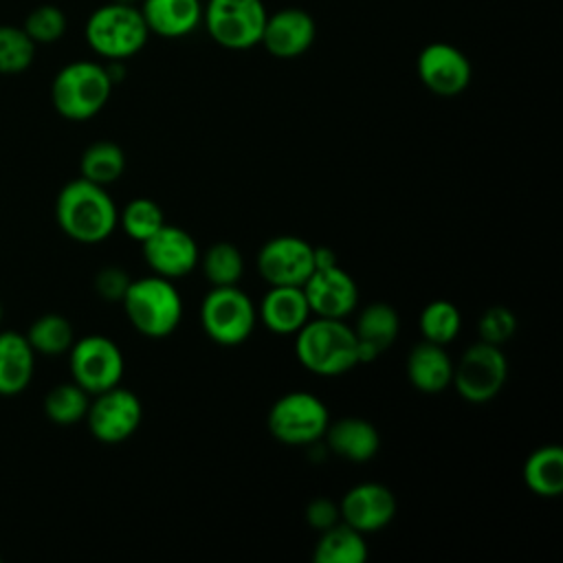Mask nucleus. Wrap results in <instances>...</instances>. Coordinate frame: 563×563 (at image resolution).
Instances as JSON below:
<instances>
[{
	"label": "nucleus",
	"instance_id": "nucleus-30",
	"mask_svg": "<svg viewBox=\"0 0 563 563\" xmlns=\"http://www.w3.org/2000/svg\"><path fill=\"white\" fill-rule=\"evenodd\" d=\"M418 328L424 341L446 345L460 334L462 312L449 299H433L422 308L418 317Z\"/></svg>",
	"mask_w": 563,
	"mask_h": 563
},
{
	"label": "nucleus",
	"instance_id": "nucleus-25",
	"mask_svg": "<svg viewBox=\"0 0 563 563\" xmlns=\"http://www.w3.org/2000/svg\"><path fill=\"white\" fill-rule=\"evenodd\" d=\"M317 534L319 537L312 548L314 563H363L367 559L365 534L343 521Z\"/></svg>",
	"mask_w": 563,
	"mask_h": 563
},
{
	"label": "nucleus",
	"instance_id": "nucleus-7",
	"mask_svg": "<svg viewBox=\"0 0 563 563\" xmlns=\"http://www.w3.org/2000/svg\"><path fill=\"white\" fill-rule=\"evenodd\" d=\"M266 15L264 0H207L202 4V24L209 37L227 51L257 46Z\"/></svg>",
	"mask_w": 563,
	"mask_h": 563
},
{
	"label": "nucleus",
	"instance_id": "nucleus-1",
	"mask_svg": "<svg viewBox=\"0 0 563 563\" xmlns=\"http://www.w3.org/2000/svg\"><path fill=\"white\" fill-rule=\"evenodd\" d=\"M55 220L70 240L97 244L114 233L119 209L106 187L79 176L59 189L55 198Z\"/></svg>",
	"mask_w": 563,
	"mask_h": 563
},
{
	"label": "nucleus",
	"instance_id": "nucleus-3",
	"mask_svg": "<svg viewBox=\"0 0 563 563\" xmlns=\"http://www.w3.org/2000/svg\"><path fill=\"white\" fill-rule=\"evenodd\" d=\"M121 306L132 328L147 339L169 336L183 319V299L172 279L147 275L132 279Z\"/></svg>",
	"mask_w": 563,
	"mask_h": 563
},
{
	"label": "nucleus",
	"instance_id": "nucleus-29",
	"mask_svg": "<svg viewBox=\"0 0 563 563\" xmlns=\"http://www.w3.org/2000/svg\"><path fill=\"white\" fill-rule=\"evenodd\" d=\"M209 286H238L244 273V257L233 242H216L198 257Z\"/></svg>",
	"mask_w": 563,
	"mask_h": 563
},
{
	"label": "nucleus",
	"instance_id": "nucleus-14",
	"mask_svg": "<svg viewBox=\"0 0 563 563\" xmlns=\"http://www.w3.org/2000/svg\"><path fill=\"white\" fill-rule=\"evenodd\" d=\"M141 251L150 271L165 279L189 275L198 266L200 257V249L194 235L187 229L167 222L145 242H141Z\"/></svg>",
	"mask_w": 563,
	"mask_h": 563
},
{
	"label": "nucleus",
	"instance_id": "nucleus-23",
	"mask_svg": "<svg viewBox=\"0 0 563 563\" xmlns=\"http://www.w3.org/2000/svg\"><path fill=\"white\" fill-rule=\"evenodd\" d=\"M35 356L22 332L0 330V396H18L31 385Z\"/></svg>",
	"mask_w": 563,
	"mask_h": 563
},
{
	"label": "nucleus",
	"instance_id": "nucleus-11",
	"mask_svg": "<svg viewBox=\"0 0 563 563\" xmlns=\"http://www.w3.org/2000/svg\"><path fill=\"white\" fill-rule=\"evenodd\" d=\"M86 424L101 444H121L136 433L143 420V405L139 396L121 385L90 396Z\"/></svg>",
	"mask_w": 563,
	"mask_h": 563
},
{
	"label": "nucleus",
	"instance_id": "nucleus-26",
	"mask_svg": "<svg viewBox=\"0 0 563 563\" xmlns=\"http://www.w3.org/2000/svg\"><path fill=\"white\" fill-rule=\"evenodd\" d=\"M125 172V152L114 141H95L90 143L79 158V176L108 187L117 183Z\"/></svg>",
	"mask_w": 563,
	"mask_h": 563
},
{
	"label": "nucleus",
	"instance_id": "nucleus-27",
	"mask_svg": "<svg viewBox=\"0 0 563 563\" xmlns=\"http://www.w3.org/2000/svg\"><path fill=\"white\" fill-rule=\"evenodd\" d=\"M24 336L35 354L53 358L68 354L70 345L75 343V328L64 314L44 312L29 325Z\"/></svg>",
	"mask_w": 563,
	"mask_h": 563
},
{
	"label": "nucleus",
	"instance_id": "nucleus-13",
	"mask_svg": "<svg viewBox=\"0 0 563 563\" xmlns=\"http://www.w3.org/2000/svg\"><path fill=\"white\" fill-rule=\"evenodd\" d=\"M255 266L268 286H303L314 271L312 244L297 235L271 238L257 251Z\"/></svg>",
	"mask_w": 563,
	"mask_h": 563
},
{
	"label": "nucleus",
	"instance_id": "nucleus-22",
	"mask_svg": "<svg viewBox=\"0 0 563 563\" xmlns=\"http://www.w3.org/2000/svg\"><path fill=\"white\" fill-rule=\"evenodd\" d=\"M405 372L413 389L422 394H440L451 387L453 361L446 354L444 345L422 339L407 354Z\"/></svg>",
	"mask_w": 563,
	"mask_h": 563
},
{
	"label": "nucleus",
	"instance_id": "nucleus-24",
	"mask_svg": "<svg viewBox=\"0 0 563 563\" xmlns=\"http://www.w3.org/2000/svg\"><path fill=\"white\" fill-rule=\"evenodd\" d=\"M523 484L539 497H559L563 493V449L545 444L532 451L523 462Z\"/></svg>",
	"mask_w": 563,
	"mask_h": 563
},
{
	"label": "nucleus",
	"instance_id": "nucleus-38",
	"mask_svg": "<svg viewBox=\"0 0 563 563\" xmlns=\"http://www.w3.org/2000/svg\"><path fill=\"white\" fill-rule=\"evenodd\" d=\"M0 321H2V303H0Z\"/></svg>",
	"mask_w": 563,
	"mask_h": 563
},
{
	"label": "nucleus",
	"instance_id": "nucleus-31",
	"mask_svg": "<svg viewBox=\"0 0 563 563\" xmlns=\"http://www.w3.org/2000/svg\"><path fill=\"white\" fill-rule=\"evenodd\" d=\"M119 224L130 240L141 244L165 224V216L152 198H134L119 213Z\"/></svg>",
	"mask_w": 563,
	"mask_h": 563
},
{
	"label": "nucleus",
	"instance_id": "nucleus-36",
	"mask_svg": "<svg viewBox=\"0 0 563 563\" xmlns=\"http://www.w3.org/2000/svg\"><path fill=\"white\" fill-rule=\"evenodd\" d=\"M341 521V512H339V501L330 499V497H314L308 501L306 506V523L314 530H328L330 526Z\"/></svg>",
	"mask_w": 563,
	"mask_h": 563
},
{
	"label": "nucleus",
	"instance_id": "nucleus-37",
	"mask_svg": "<svg viewBox=\"0 0 563 563\" xmlns=\"http://www.w3.org/2000/svg\"><path fill=\"white\" fill-rule=\"evenodd\" d=\"M114 2H123V4H136L139 0H114Z\"/></svg>",
	"mask_w": 563,
	"mask_h": 563
},
{
	"label": "nucleus",
	"instance_id": "nucleus-21",
	"mask_svg": "<svg viewBox=\"0 0 563 563\" xmlns=\"http://www.w3.org/2000/svg\"><path fill=\"white\" fill-rule=\"evenodd\" d=\"M139 11L150 35L165 40L185 37L202 24L200 0H141Z\"/></svg>",
	"mask_w": 563,
	"mask_h": 563
},
{
	"label": "nucleus",
	"instance_id": "nucleus-19",
	"mask_svg": "<svg viewBox=\"0 0 563 563\" xmlns=\"http://www.w3.org/2000/svg\"><path fill=\"white\" fill-rule=\"evenodd\" d=\"M323 438L334 455L352 464L369 462L380 449L378 429L361 416H343L334 422L330 420Z\"/></svg>",
	"mask_w": 563,
	"mask_h": 563
},
{
	"label": "nucleus",
	"instance_id": "nucleus-17",
	"mask_svg": "<svg viewBox=\"0 0 563 563\" xmlns=\"http://www.w3.org/2000/svg\"><path fill=\"white\" fill-rule=\"evenodd\" d=\"M317 37L314 18L299 7H284L266 15L260 44L277 59L303 55Z\"/></svg>",
	"mask_w": 563,
	"mask_h": 563
},
{
	"label": "nucleus",
	"instance_id": "nucleus-33",
	"mask_svg": "<svg viewBox=\"0 0 563 563\" xmlns=\"http://www.w3.org/2000/svg\"><path fill=\"white\" fill-rule=\"evenodd\" d=\"M24 33L37 44H53L66 33V15L55 4L35 7L22 24Z\"/></svg>",
	"mask_w": 563,
	"mask_h": 563
},
{
	"label": "nucleus",
	"instance_id": "nucleus-16",
	"mask_svg": "<svg viewBox=\"0 0 563 563\" xmlns=\"http://www.w3.org/2000/svg\"><path fill=\"white\" fill-rule=\"evenodd\" d=\"M301 288L306 292L312 317L345 319L358 303V286L354 277L339 264L314 268Z\"/></svg>",
	"mask_w": 563,
	"mask_h": 563
},
{
	"label": "nucleus",
	"instance_id": "nucleus-8",
	"mask_svg": "<svg viewBox=\"0 0 563 563\" xmlns=\"http://www.w3.org/2000/svg\"><path fill=\"white\" fill-rule=\"evenodd\" d=\"M257 321V308L240 286H211L200 303L202 332L218 345L244 343Z\"/></svg>",
	"mask_w": 563,
	"mask_h": 563
},
{
	"label": "nucleus",
	"instance_id": "nucleus-12",
	"mask_svg": "<svg viewBox=\"0 0 563 563\" xmlns=\"http://www.w3.org/2000/svg\"><path fill=\"white\" fill-rule=\"evenodd\" d=\"M416 73L429 92L438 97H457L468 88L473 66L455 44L431 42L418 53Z\"/></svg>",
	"mask_w": 563,
	"mask_h": 563
},
{
	"label": "nucleus",
	"instance_id": "nucleus-35",
	"mask_svg": "<svg viewBox=\"0 0 563 563\" xmlns=\"http://www.w3.org/2000/svg\"><path fill=\"white\" fill-rule=\"evenodd\" d=\"M132 277L121 266H103L95 275V292L108 303H121Z\"/></svg>",
	"mask_w": 563,
	"mask_h": 563
},
{
	"label": "nucleus",
	"instance_id": "nucleus-34",
	"mask_svg": "<svg viewBox=\"0 0 563 563\" xmlns=\"http://www.w3.org/2000/svg\"><path fill=\"white\" fill-rule=\"evenodd\" d=\"M477 332H479V341L501 347L506 341H510L515 336L517 317L506 306H490L482 312V317L477 321Z\"/></svg>",
	"mask_w": 563,
	"mask_h": 563
},
{
	"label": "nucleus",
	"instance_id": "nucleus-2",
	"mask_svg": "<svg viewBox=\"0 0 563 563\" xmlns=\"http://www.w3.org/2000/svg\"><path fill=\"white\" fill-rule=\"evenodd\" d=\"M297 361L314 376L332 378L358 365L356 339L345 319L310 317L295 334Z\"/></svg>",
	"mask_w": 563,
	"mask_h": 563
},
{
	"label": "nucleus",
	"instance_id": "nucleus-4",
	"mask_svg": "<svg viewBox=\"0 0 563 563\" xmlns=\"http://www.w3.org/2000/svg\"><path fill=\"white\" fill-rule=\"evenodd\" d=\"M114 84L108 77L106 64L77 59L57 70L51 84V101L59 117L68 121H88L99 114Z\"/></svg>",
	"mask_w": 563,
	"mask_h": 563
},
{
	"label": "nucleus",
	"instance_id": "nucleus-20",
	"mask_svg": "<svg viewBox=\"0 0 563 563\" xmlns=\"http://www.w3.org/2000/svg\"><path fill=\"white\" fill-rule=\"evenodd\" d=\"M312 317L301 286H268L257 306V319L275 334H297Z\"/></svg>",
	"mask_w": 563,
	"mask_h": 563
},
{
	"label": "nucleus",
	"instance_id": "nucleus-18",
	"mask_svg": "<svg viewBox=\"0 0 563 563\" xmlns=\"http://www.w3.org/2000/svg\"><path fill=\"white\" fill-rule=\"evenodd\" d=\"M400 330V319L394 306L385 301H374L365 306L356 323L352 328L354 339H356V354H358V365L376 361L385 350H389L398 336Z\"/></svg>",
	"mask_w": 563,
	"mask_h": 563
},
{
	"label": "nucleus",
	"instance_id": "nucleus-32",
	"mask_svg": "<svg viewBox=\"0 0 563 563\" xmlns=\"http://www.w3.org/2000/svg\"><path fill=\"white\" fill-rule=\"evenodd\" d=\"M35 59V42L22 26L0 24V75H20Z\"/></svg>",
	"mask_w": 563,
	"mask_h": 563
},
{
	"label": "nucleus",
	"instance_id": "nucleus-9",
	"mask_svg": "<svg viewBox=\"0 0 563 563\" xmlns=\"http://www.w3.org/2000/svg\"><path fill=\"white\" fill-rule=\"evenodd\" d=\"M508 361L499 345L477 341L468 345L460 361L453 363L451 385L455 391L473 405L493 400L506 385Z\"/></svg>",
	"mask_w": 563,
	"mask_h": 563
},
{
	"label": "nucleus",
	"instance_id": "nucleus-15",
	"mask_svg": "<svg viewBox=\"0 0 563 563\" xmlns=\"http://www.w3.org/2000/svg\"><path fill=\"white\" fill-rule=\"evenodd\" d=\"M394 493L378 482H363L345 490L339 501L341 521L361 534H372L391 523L396 517Z\"/></svg>",
	"mask_w": 563,
	"mask_h": 563
},
{
	"label": "nucleus",
	"instance_id": "nucleus-5",
	"mask_svg": "<svg viewBox=\"0 0 563 563\" xmlns=\"http://www.w3.org/2000/svg\"><path fill=\"white\" fill-rule=\"evenodd\" d=\"M84 35L88 46L106 62H125L147 44L150 31L139 4L112 0L88 15Z\"/></svg>",
	"mask_w": 563,
	"mask_h": 563
},
{
	"label": "nucleus",
	"instance_id": "nucleus-6",
	"mask_svg": "<svg viewBox=\"0 0 563 563\" xmlns=\"http://www.w3.org/2000/svg\"><path fill=\"white\" fill-rule=\"evenodd\" d=\"M330 422L328 407L310 391H288L279 396L268 413V433L286 446H310L323 438Z\"/></svg>",
	"mask_w": 563,
	"mask_h": 563
},
{
	"label": "nucleus",
	"instance_id": "nucleus-10",
	"mask_svg": "<svg viewBox=\"0 0 563 563\" xmlns=\"http://www.w3.org/2000/svg\"><path fill=\"white\" fill-rule=\"evenodd\" d=\"M70 380L90 396L121 385L125 361L119 345L103 334H86L75 339L68 350Z\"/></svg>",
	"mask_w": 563,
	"mask_h": 563
},
{
	"label": "nucleus",
	"instance_id": "nucleus-28",
	"mask_svg": "<svg viewBox=\"0 0 563 563\" xmlns=\"http://www.w3.org/2000/svg\"><path fill=\"white\" fill-rule=\"evenodd\" d=\"M88 405H90V394L84 387H79L75 380L53 385L42 400L44 416L59 427H73L81 422L86 418Z\"/></svg>",
	"mask_w": 563,
	"mask_h": 563
}]
</instances>
